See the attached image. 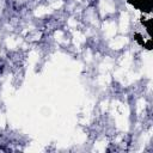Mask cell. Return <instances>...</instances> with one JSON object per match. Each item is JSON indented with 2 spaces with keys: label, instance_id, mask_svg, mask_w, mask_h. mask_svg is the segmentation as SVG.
<instances>
[{
  "label": "cell",
  "instance_id": "obj_1",
  "mask_svg": "<svg viewBox=\"0 0 153 153\" xmlns=\"http://www.w3.org/2000/svg\"><path fill=\"white\" fill-rule=\"evenodd\" d=\"M129 2H131L134 6L139 7L141 11L148 12V10H147V7L145 6V4H146V2H147V4H151V0H129Z\"/></svg>",
  "mask_w": 153,
  "mask_h": 153
}]
</instances>
